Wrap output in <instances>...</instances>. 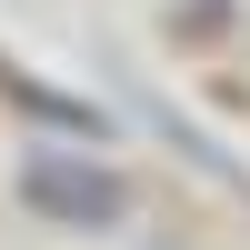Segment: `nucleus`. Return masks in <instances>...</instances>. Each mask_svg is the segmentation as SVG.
<instances>
[{
	"label": "nucleus",
	"mask_w": 250,
	"mask_h": 250,
	"mask_svg": "<svg viewBox=\"0 0 250 250\" xmlns=\"http://www.w3.org/2000/svg\"><path fill=\"white\" fill-rule=\"evenodd\" d=\"M20 190H30V210L70 220V230H110V220L130 210V180H120L110 160H70V150H30L20 160Z\"/></svg>",
	"instance_id": "1"
}]
</instances>
